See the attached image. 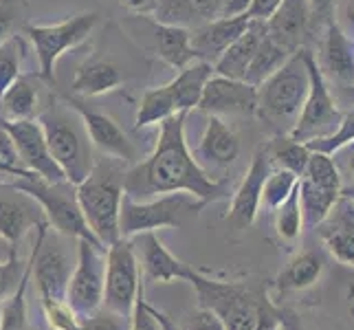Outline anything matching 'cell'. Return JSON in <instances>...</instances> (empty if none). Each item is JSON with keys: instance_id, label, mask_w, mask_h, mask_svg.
I'll list each match as a JSON object with an SVG mask.
<instances>
[{"instance_id": "34", "label": "cell", "mask_w": 354, "mask_h": 330, "mask_svg": "<svg viewBox=\"0 0 354 330\" xmlns=\"http://www.w3.org/2000/svg\"><path fill=\"white\" fill-rule=\"evenodd\" d=\"M299 178H306V181L315 183L317 187H326V190H335V192L344 190L341 187V172H339L333 154L310 150L308 163L304 167V174Z\"/></svg>"}, {"instance_id": "29", "label": "cell", "mask_w": 354, "mask_h": 330, "mask_svg": "<svg viewBox=\"0 0 354 330\" xmlns=\"http://www.w3.org/2000/svg\"><path fill=\"white\" fill-rule=\"evenodd\" d=\"M324 273V258L317 251H301L292 258L282 273L277 275V288L286 291H304L313 286Z\"/></svg>"}, {"instance_id": "46", "label": "cell", "mask_w": 354, "mask_h": 330, "mask_svg": "<svg viewBox=\"0 0 354 330\" xmlns=\"http://www.w3.org/2000/svg\"><path fill=\"white\" fill-rule=\"evenodd\" d=\"M18 0H0V42H5L18 20Z\"/></svg>"}, {"instance_id": "43", "label": "cell", "mask_w": 354, "mask_h": 330, "mask_svg": "<svg viewBox=\"0 0 354 330\" xmlns=\"http://www.w3.org/2000/svg\"><path fill=\"white\" fill-rule=\"evenodd\" d=\"M128 322H130V317L102 306L93 315L84 317L80 322V330H128Z\"/></svg>"}, {"instance_id": "55", "label": "cell", "mask_w": 354, "mask_h": 330, "mask_svg": "<svg viewBox=\"0 0 354 330\" xmlns=\"http://www.w3.org/2000/svg\"><path fill=\"white\" fill-rule=\"evenodd\" d=\"M339 152H346V167H348V172L354 176V143L346 145V148L339 150Z\"/></svg>"}, {"instance_id": "44", "label": "cell", "mask_w": 354, "mask_h": 330, "mask_svg": "<svg viewBox=\"0 0 354 330\" xmlns=\"http://www.w3.org/2000/svg\"><path fill=\"white\" fill-rule=\"evenodd\" d=\"M128 330H161V326H158L156 317L152 313V304H148L143 297V288L139 291L137 302H134V309L130 313Z\"/></svg>"}, {"instance_id": "49", "label": "cell", "mask_w": 354, "mask_h": 330, "mask_svg": "<svg viewBox=\"0 0 354 330\" xmlns=\"http://www.w3.org/2000/svg\"><path fill=\"white\" fill-rule=\"evenodd\" d=\"M279 3H282V0H253L247 16L255 18V20H266L277 9Z\"/></svg>"}, {"instance_id": "2", "label": "cell", "mask_w": 354, "mask_h": 330, "mask_svg": "<svg viewBox=\"0 0 354 330\" xmlns=\"http://www.w3.org/2000/svg\"><path fill=\"white\" fill-rule=\"evenodd\" d=\"M126 165L117 158L104 156L95 161L88 176L75 185L77 203L86 225L104 247H111L119 236V210L124 199Z\"/></svg>"}, {"instance_id": "7", "label": "cell", "mask_w": 354, "mask_h": 330, "mask_svg": "<svg viewBox=\"0 0 354 330\" xmlns=\"http://www.w3.org/2000/svg\"><path fill=\"white\" fill-rule=\"evenodd\" d=\"M196 291L198 306L212 311L227 330H264L266 311L264 304L242 284L218 282L203 273L192 282Z\"/></svg>"}, {"instance_id": "21", "label": "cell", "mask_w": 354, "mask_h": 330, "mask_svg": "<svg viewBox=\"0 0 354 330\" xmlns=\"http://www.w3.org/2000/svg\"><path fill=\"white\" fill-rule=\"evenodd\" d=\"M238 154H240V139L236 130L223 117L209 115L196 150L198 156L196 161L212 174V169H225L229 165H234Z\"/></svg>"}, {"instance_id": "23", "label": "cell", "mask_w": 354, "mask_h": 330, "mask_svg": "<svg viewBox=\"0 0 354 330\" xmlns=\"http://www.w3.org/2000/svg\"><path fill=\"white\" fill-rule=\"evenodd\" d=\"M317 64L326 77H333V82L341 86L354 84V40L341 31L335 20L326 24L322 57L317 59Z\"/></svg>"}, {"instance_id": "17", "label": "cell", "mask_w": 354, "mask_h": 330, "mask_svg": "<svg viewBox=\"0 0 354 330\" xmlns=\"http://www.w3.org/2000/svg\"><path fill=\"white\" fill-rule=\"evenodd\" d=\"M198 108L207 115H255L258 108V86L244 80L216 75L207 82Z\"/></svg>"}, {"instance_id": "1", "label": "cell", "mask_w": 354, "mask_h": 330, "mask_svg": "<svg viewBox=\"0 0 354 330\" xmlns=\"http://www.w3.org/2000/svg\"><path fill=\"white\" fill-rule=\"evenodd\" d=\"M185 121L187 113L165 119L158 128L152 154L126 167L124 192L128 196L134 201H148L161 194L187 192L205 205L225 199V183L212 178V174L189 152Z\"/></svg>"}, {"instance_id": "14", "label": "cell", "mask_w": 354, "mask_h": 330, "mask_svg": "<svg viewBox=\"0 0 354 330\" xmlns=\"http://www.w3.org/2000/svg\"><path fill=\"white\" fill-rule=\"evenodd\" d=\"M0 126L9 132L11 141L16 145L20 165L24 169L35 172L46 181H66L62 167L55 163L51 150H48L44 130L38 119H24V121L0 119Z\"/></svg>"}, {"instance_id": "18", "label": "cell", "mask_w": 354, "mask_h": 330, "mask_svg": "<svg viewBox=\"0 0 354 330\" xmlns=\"http://www.w3.org/2000/svg\"><path fill=\"white\" fill-rule=\"evenodd\" d=\"M315 229L328 253L339 264L354 268V201L341 194L330 214Z\"/></svg>"}, {"instance_id": "3", "label": "cell", "mask_w": 354, "mask_h": 330, "mask_svg": "<svg viewBox=\"0 0 354 330\" xmlns=\"http://www.w3.org/2000/svg\"><path fill=\"white\" fill-rule=\"evenodd\" d=\"M308 48H299L292 53L284 66L275 71L271 77L258 86V108L255 115L268 126L275 128L282 137L292 130L301 113L304 100L308 95L310 75H308Z\"/></svg>"}, {"instance_id": "50", "label": "cell", "mask_w": 354, "mask_h": 330, "mask_svg": "<svg viewBox=\"0 0 354 330\" xmlns=\"http://www.w3.org/2000/svg\"><path fill=\"white\" fill-rule=\"evenodd\" d=\"M310 11H313V18H322L326 24L333 22V11L337 0H308Z\"/></svg>"}, {"instance_id": "42", "label": "cell", "mask_w": 354, "mask_h": 330, "mask_svg": "<svg viewBox=\"0 0 354 330\" xmlns=\"http://www.w3.org/2000/svg\"><path fill=\"white\" fill-rule=\"evenodd\" d=\"M24 268H27V262H22L18 258V253H14L7 260H0V304L18 288L24 275Z\"/></svg>"}, {"instance_id": "28", "label": "cell", "mask_w": 354, "mask_h": 330, "mask_svg": "<svg viewBox=\"0 0 354 330\" xmlns=\"http://www.w3.org/2000/svg\"><path fill=\"white\" fill-rule=\"evenodd\" d=\"M40 113H42L40 91L33 84V80L27 75H20L0 95V119L7 121L38 119Z\"/></svg>"}, {"instance_id": "8", "label": "cell", "mask_w": 354, "mask_h": 330, "mask_svg": "<svg viewBox=\"0 0 354 330\" xmlns=\"http://www.w3.org/2000/svg\"><path fill=\"white\" fill-rule=\"evenodd\" d=\"M100 14L84 11L73 18H66L57 24H27L24 35L29 38L33 53L38 57L40 77L48 84L55 82V64L71 48L80 46L95 31Z\"/></svg>"}, {"instance_id": "15", "label": "cell", "mask_w": 354, "mask_h": 330, "mask_svg": "<svg viewBox=\"0 0 354 330\" xmlns=\"http://www.w3.org/2000/svg\"><path fill=\"white\" fill-rule=\"evenodd\" d=\"M132 240V247L137 251V258L141 264V271L145 275L148 282L154 284H169L178 279V282H194L198 277V271L194 266H189L187 262L178 260L172 251H167L165 244L158 240V236L154 231H148V234H139Z\"/></svg>"}, {"instance_id": "6", "label": "cell", "mask_w": 354, "mask_h": 330, "mask_svg": "<svg viewBox=\"0 0 354 330\" xmlns=\"http://www.w3.org/2000/svg\"><path fill=\"white\" fill-rule=\"evenodd\" d=\"M203 207L205 203L187 192L161 194L148 201H134L124 194L119 210V236L134 238L148 231L156 234L158 229H180L196 218Z\"/></svg>"}, {"instance_id": "38", "label": "cell", "mask_w": 354, "mask_h": 330, "mask_svg": "<svg viewBox=\"0 0 354 330\" xmlns=\"http://www.w3.org/2000/svg\"><path fill=\"white\" fill-rule=\"evenodd\" d=\"M297 183H299V176L288 172V169H284V167L271 169L264 181V187H262V205L275 212L277 207L295 192Z\"/></svg>"}, {"instance_id": "31", "label": "cell", "mask_w": 354, "mask_h": 330, "mask_svg": "<svg viewBox=\"0 0 354 330\" xmlns=\"http://www.w3.org/2000/svg\"><path fill=\"white\" fill-rule=\"evenodd\" d=\"M292 53L286 51L284 46H279L275 40H271L268 35H264L258 51H255L251 64L247 66V73H244V82L251 84V86H260L264 80H268L275 71H279L284 66V62Z\"/></svg>"}, {"instance_id": "35", "label": "cell", "mask_w": 354, "mask_h": 330, "mask_svg": "<svg viewBox=\"0 0 354 330\" xmlns=\"http://www.w3.org/2000/svg\"><path fill=\"white\" fill-rule=\"evenodd\" d=\"M152 16L154 22L176 24V27H185V29L203 24L194 0H156Z\"/></svg>"}, {"instance_id": "11", "label": "cell", "mask_w": 354, "mask_h": 330, "mask_svg": "<svg viewBox=\"0 0 354 330\" xmlns=\"http://www.w3.org/2000/svg\"><path fill=\"white\" fill-rule=\"evenodd\" d=\"M106 279V247L88 240H77V262L66 288V302L80 320L104 306Z\"/></svg>"}, {"instance_id": "26", "label": "cell", "mask_w": 354, "mask_h": 330, "mask_svg": "<svg viewBox=\"0 0 354 330\" xmlns=\"http://www.w3.org/2000/svg\"><path fill=\"white\" fill-rule=\"evenodd\" d=\"M212 77H214V64L203 62V59H194L192 64L180 68L178 75L169 82V89H172L176 102V113H189V110L198 108L203 91Z\"/></svg>"}, {"instance_id": "4", "label": "cell", "mask_w": 354, "mask_h": 330, "mask_svg": "<svg viewBox=\"0 0 354 330\" xmlns=\"http://www.w3.org/2000/svg\"><path fill=\"white\" fill-rule=\"evenodd\" d=\"M38 121L44 130L48 150H51L55 163L62 167L66 181L77 185L88 176L95 165L93 143L86 134V128H84L82 117L66 102L59 104L51 100L42 108Z\"/></svg>"}, {"instance_id": "20", "label": "cell", "mask_w": 354, "mask_h": 330, "mask_svg": "<svg viewBox=\"0 0 354 330\" xmlns=\"http://www.w3.org/2000/svg\"><path fill=\"white\" fill-rule=\"evenodd\" d=\"M310 20L313 11L308 0H282L273 14L264 20L266 35L286 51L295 53L301 48V40L308 33Z\"/></svg>"}, {"instance_id": "5", "label": "cell", "mask_w": 354, "mask_h": 330, "mask_svg": "<svg viewBox=\"0 0 354 330\" xmlns=\"http://www.w3.org/2000/svg\"><path fill=\"white\" fill-rule=\"evenodd\" d=\"M0 185H7L11 190H18L22 194L31 196L40 205V210L46 218L48 227L55 229L57 236L75 238V240H88L93 244H104L95 238L91 227L82 216L77 192L71 181H46L35 172H27L24 176L0 181Z\"/></svg>"}, {"instance_id": "56", "label": "cell", "mask_w": 354, "mask_h": 330, "mask_svg": "<svg viewBox=\"0 0 354 330\" xmlns=\"http://www.w3.org/2000/svg\"><path fill=\"white\" fill-rule=\"evenodd\" d=\"M3 176H11V178H14V174H11V169H9L3 161H0V178H3Z\"/></svg>"}, {"instance_id": "24", "label": "cell", "mask_w": 354, "mask_h": 330, "mask_svg": "<svg viewBox=\"0 0 354 330\" xmlns=\"http://www.w3.org/2000/svg\"><path fill=\"white\" fill-rule=\"evenodd\" d=\"M126 82V73L111 57L86 59L71 82V93L75 97H100L117 91Z\"/></svg>"}, {"instance_id": "13", "label": "cell", "mask_w": 354, "mask_h": 330, "mask_svg": "<svg viewBox=\"0 0 354 330\" xmlns=\"http://www.w3.org/2000/svg\"><path fill=\"white\" fill-rule=\"evenodd\" d=\"M64 102L82 117L84 128H86V134L95 150H100L104 156L117 158V161H121L128 167L141 161L137 145L130 141V137L119 128V124L113 117L91 108L82 97H75V95H66Z\"/></svg>"}, {"instance_id": "25", "label": "cell", "mask_w": 354, "mask_h": 330, "mask_svg": "<svg viewBox=\"0 0 354 330\" xmlns=\"http://www.w3.org/2000/svg\"><path fill=\"white\" fill-rule=\"evenodd\" d=\"M264 35H266V22L251 18L247 29H244L234 40V44H231L227 51L214 62L216 75L231 77V80H244L247 66L251 64V59H253L255 51H258V46H260Z\"/></svg>"}, {"instance_id": "57", "label": "cell", "mask_w": 354, "mask_h": 330, "mask_svg": "<svg viewBox=\"0 0 354 330\" xmlns=\"http://www.w3.org/2000/svg\"><path fill=\"white\" fill-rule=\"evenodd\" d=\"M344 91H346V97H348V100L354 104V84H350V86H344Z\"/></svg>"}, {"instance_id": "51", "label": "cell", "mask_w": 354, "mask_h": 330, "mask_svg": "<svg viewBox=\"0 0 354 330\" xmlns=\"http://www.w3.org/2000/svg\"><path fill=\"white\" fill-rule=\"evenodd\" d=\"M119 3L134 14H152L156 7V0H119Z\"/></svg>"}, {"instance_id": "22", "label": "cell", "mask_w": 354, "mask_h": 330, "mask_svg": "<svg viewBox=\"0 0 354 330\" xmlns=\"http://www.w3.org/2000/svg\"><path fill=\"white\" fill-rule=\"evenodd\" d=\"M249 16H238V18H214L209 22H203L198 27L189 29L192 33V48L196 59L214 64L227 48L234 44L238 35L247 29Z\"/></svg>"}, {"instance_id": "19", "label": "cell", "mask_w": 354, "mask_h": 330, "mask_svg": "<svg viewBox=\"0 0 354 330\" xmlns=\"http://www.w3.org/2000/svg\"><path fill=\"white\" fill-rule=\"evenodd\" d=\"M42 223H46V218L31 196L0 185V236L7 242L18 247L20 240Z\"/></svg>"}, {"instance_id": "10", "label": "cell", "mask_w": 354, "mask_h": 330, "mask_svg": "<svg viewBox=\"0 0 354 330\" xmlns=\"http://www.w3.org/2000/svg\"><path fill=\"white\" fill-rule=\"evenodd\" d=\"M141 288V266L132 240L119 238L111 247H106L104 306L130 317Z\"/></svg>"}, {"instance_id": "47", "label": "cell", "mask_w": 354, "mask_h": 330, "mask_svg": "<svg viewBox=\"0 0 354 330\" xmlns=\"http://www.w3.org/2000/svg\"><path fill=\"white\" fill-rule=\"evenodd\" d=\"M253 0H221V16L218 18H238L247 16Z\"/></svg>"}, {"instance_id": "36", "label": "cell", "mask_w": 354, "mask_h": 330, "mask_svg": "<svg viewBox=\"0 0 354 330\" xmlns=\"http://www.w3.org/2000/svg\"><path fill=\"white\" fill-rule=\"evenodd\" d=\"M268 154H271V163H277V167H284L288 172L301 176L304 167L308 163L310 148L306 143L284 137V139H277L273 148H268Z\"/></svg>"}, {"instance_id": "53", "label": "cell", "mask_w": 354, "mask_h": 330, "mask_svg": "<svg viewBox=\"0 0 354 330\" xmlns=\"http://www.w3.org/2000/svg\"><path fill=\"white\" fill-rule=\"evenodd\" d=\"M152 313H154V317H156V322H158V326H161V330H180V326H176L169 317L165 315V313H161L158 309H154L152 306Z\"/></svg>"}, {"instance_id": "12", "label": "cell", "mask_w": 354, "mask_h": 330, "mask_svg": "<svg viewBox=\"0 0 354 330\" xmlns=\"http://www.w3.org/2000/svg\"><path fill=\"white\" fill-rule=\"evenodd\" d=\"M38 238H35L33 251H31V277H35L38 295L42 302L53 300H66L68 279L73 273V266L66 258L64 249L53 240L48 242V223H42L35 227Z\"/></svg>"}, {"instance_id": "58", "label": "cell", "mask_w": 354, "mask_h": 330, "mask_svg": "<svg viewBox=\"0 0 354 330\" xmlns=\"http://www.w3.org/2000/svg\"><path fill=\"white\" fill-rule=\"evenodd\" d=\"M341 194H346L348 199H352L354 201V187H348V190H341Z\"/></svg>"}, {"instance_id": "32", "label": "cell", "mask_w": 354, "mask_h": 330, "mask_svg": "<svg viewBox=\"0 0 354 330\" xmlns=\"http://www.w3.org/2000/svg\"><path fill=\"white\" fill-rule=\"evenodd\" d=\"M29 282H31V258L27 260V268H24V275L18 288L0 304V330H33L29 324V304H27Z\"/></svg>"}, {"instance_id": "45", "label": "cell", "mask_w": 354, "mask_h": 330, "mask_svg": "<svg viewBox=\"0 0 354 330\" xmlns=\"http://www.w3.org/2000/svg\"><path fill=\"white\" fill-rule=\"evenodd\" d=\"M180 330H227V328L212 311L198 306V311H194L187 317L185 324L180 326Z\"/></svg>"}, {"instance_id": "52", "label": "cell", "mask_w": 354, "mask_h": 330, "mask_svg": "<svg viewBox=\"0 0 354 330\" xmlns=\"http://www.w3.org/2000/svg\"><path fill=\"white\" fill-rule=\"evenodd\" d=\"M279 326L282 330H306L292 313H279Z\"/></svg>"}, {"instance_id": "37", "label": "cell", "mask_w": 354, "mask_h": 330, "mask_svg": "<svg viewBox=\"0 0 354 330\" xmlns=\"http://www.w3.org/2000/svg\"><path fill=\"white\" fill-rule=\"evenodd\" d=\"M22 57H24V40L20 35H9L0 42V95L22 75Z\"/></svg>"}, {"instance_id": "9", "label": "cell", "mask_w": 354, "mask_h": 330, "mask_svg": "<svg viewBox=\"0 0 354 330\" xmlns=\"http://www.w3.org/2000/svg\"><path fill=\"white\" fill-rule=\"evenodd\" d=\"M306 59H308V75H310L308 95H306V100H304L301 113L295 121V126L286 134V137L295 139L299 143H308V141L324 139L328 134H333L339 126L341 115H344V110L339 108L335 95L330 93L324 71L317 64V55L306 51Z\"/></svg>"}, {"instance_id": "48", "label": "cell", "mask_w": 354, "mask_h": 330, "mask_svg": "<svg viewBox=\"0 0 354 330\" xmlns=\"http://www.w3.org/2000/svg\"><path fill=\"white\" fill-rule=\"evenodd\" d=\"M339 27L348 38L354 40V0H344L339 7Z\"/></svg>"}, {"instance_id": "30", "label": "cell", "mask_w": 354, "mask_h": 330, "mask_svg": "<svg viewBox=\"0 0 354 330\" xmlns=\"http://www.w3.org/2000/svg\"><path fill=\"white\" fill-rule=\"evenodd\" d=\"M297 192H299V207H301L304 225H308L310 229H315L328 214H330L333 205L341 196V192L317 187L315 183H310L306 178H299Z\"/></svg>"}, {"instance_id": "40", "label": "cell", "mask_w": 354, "mask_h": 330, "mask_svg": "<svg viewBox=\"0 0 354 330\" xmlns=\"http://www.w3.org/2000/svg\"><path fill=\"white\" fill-rule=\"evenodd\" d=\"M354 143V106L344 110V115H341V121L339 126L333 134H328L324 139H315V141H308L306 145L315 152H324V154H337L339 150H344L346 145Z\"/></svg>"}, {"instance_id": "27", "label": "cell", "mask_w": 354, "mask_h": 330, "mask_svg": "<svg viewBox=\"0 0 354 330\" xmlns=\"http://www.w3.org/2000/svg\"><path fill=\"white\" fill-rule=\"evenodd\" d=\"M154 46L156 55L163 59L165 64L180 71L187 64H192L196 55L192 48V33L185 27H176V24H163L154 22Z\"/></svg>"}, {"instance_id": "54", "label": "cell", "mask_w": 354, "mask_h": 330, "mask_svg": "<svg viewBox=\"0 0 354 330\" xmlns=\"http://www.w3.org/2000/svg\"><path fill=\"white\" fill-rule=\"evenodd\" d=\"M14 253H18V247H16V244L7 242L3 236H0V260H7V258H11Z\"/></svg>"}, {"instance_id": "16", "label": "cell", "mask_w": 354, "mask_h": 330, "mask_svg": "<svg viewBox=\"0 0 354 330\" xmlns=\"http://www.w3.org/2000/svg\"><path fill=\"white\" fill-rule=\"evenodd\" d=\"M271 169H273L271 154H268L266 145H262V148L255 150L247 174H244L242 183L234 194V199H231L227 220L234 227L247 229L255 223L260 205H262V187H264V181Z\"/></svg>"}, {"instance_id": "33", "label": "cell", "mask_w": 354, "mask_h": 330, "mask_svg": "<svg viewBox=\"0 0 354 330\" xmlns=\"http://www.w3.org/2000/svg\"><path fill=\"white\" fill-rule=\"evenodd\" d=\"M178 115L176 113V102L174 93L169 89V84L158 89H150L141 97V104L137 110V126L148 128V126H161L165 119Z\"/></svg>"}, {"instance_id": "39", "label": "cell", "mask_w": 354, "mask_h": 330, "mask_svg": "<svg viewBox=\"0 0 354 330\" xmlns=\"http://www.w3.org/2000/svg\"><path fill=\"white\" fill-rule=\"evenodd\" d=\"M301 227H304V216L299 207V192L295 187V192L275 210V229L282 240L295 242L301 236Z\"/></svg>"}, {"instance_id": "41", "label": "cell", "mask_w": 354, "mask_h": 330, "mask_svg": "<svg viewBox=\"0 0 354 330\" xmlns=\"http://www.w3.org/2000/svg\"><path fill=\"white\" fill-rule=\"evenodd\" d=\"M42 309H44V317L51 330H80V317L75 315L68 306L66 300H53V302H42Z\"/></svg>"}]
</instances>
